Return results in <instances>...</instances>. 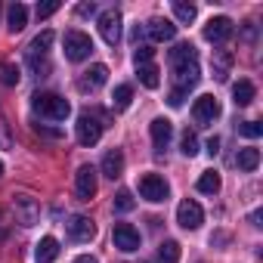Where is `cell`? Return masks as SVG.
<instances>
[{
    "label": "cell",
    "instance_id": "1",
    "mask_svg": "<svg viewBox=\"0 0 263 263\" xmlns=\"http://www.w3.org/2000/svg\"><path fill=\"white\" fill-rule=\"evenodd\" d=\"M167 65L174 71V84L177 90H192L201 78V68H198V53L192 44H177L171 53H167Z\"/></svg>",
    "mask_w": 263,
    "mask_h": 263
},
{
    "label": "cell",
    "instance_id": "2",
    "mask_svg": "<svg viewBox=\"0 0 263 263\" xmlns=\"http://www.w3.org/2000/svg\"><path fill=\"white\" fill-rule=\"evenodd\" d=\"M31 108H34L41 118H50V121H65V118L71 115L68 99H62L59 93H34V96H31Z\"/></svg>",
    "mask_w": 263,
    "mask_h": 263
},
{
    "label": "cell",
    "instance_id": "3",
    "mask_svg": "<svg viewBox=\"0 0 263 263\" xmlns=\"http://www.w3.org/2000/svg\"><path fill=\"white\" fill-rule=\"evenodd\" d=\"M140 195L146 198V201H152V204H161V201H167V195H171V186H167V180L161 177V174H143L140 177Z\"/></svg>",
    "mask_w": 263,
    "mask_h": 263
},
{
    "label": "cell",
    "instance_id": "4",
    "mask_svg": "<svg viewBox=\"0 0 263 263\" xmlns=\"http://www.w3.org/2000/svg\"><path fill=\"white\" fill-rule=\"evenodd\" d=\"M74 134H78V143L81 146H96L99 137H102V121L90 111L78 115V124H74Z\"/></svg>",
    "mask_w": 263,
    "mask_h": 263
},
{
    "label": "cell",
    "instance_id": "5",
    "mask_svg": "<svg viewBox=\"0 0 263 263\" xmlns=\"http://www.w3.org/2000/svg\"><path fill=\"white\" fill-rule=\"evenodd\" d=\"M62 47H65V59H71V62H84L93 53V41L84 31H68L65 41H62Z\"/></svg>",
    "mask_w": 263,
    "mask_h": 263
},
{
    "label": "cell",
    "instance_id": "6",
    "mask_svg": "<svg viewBox=\"0 0 263 263\" xmlns=\"http://www.w3.org/2000/svg\"><path fill=\"white\" fill-rule=\"evenodd\" d=\"M111 238H115V248L124 251V254L140 251V229H137V226H130V223H115Z\"/></svg>",
    "mask_w": 263,
    "mask_h": 263
},
{
    "label": "cell",
    "instance_id": "7",
    "mask_svg": "<svg viewBox=\"0 0 263 263\" xmlns=\"http://www.w3.org/2000/svg\"><path fill=\"white\" fill-rule=\"evenodd\" d=\"M192 118L201 124V127H208V124H214L217 118H220V102L211 96V93H204V96H198L195 99V105H192Z\"/></svg>",
    "mask_w": 263,
    "mask_h": 263
},
{
    "label": "cell",
    "instance_id": "8",
    "mask_svg": "<svg viewBox=\"0 0 263 263\" xmlns=\"http://www.w3.org/2000/svg\"><path fill=\"white\" fill-rule=\"evenodd\" d=\"M99 34L108 47H115L121 41V13L118 10H105L99 13Z\"/></svg>",
    "mask_w": 263,
    "mask_h": 263
},
{
    "label": "cell",
    "instance_id": "9",
    "mask_svg": "<svg viewBox=\"0 0 263 263\" xmlns=\"http://www.w3.org/2000/svg\"><path fill=\"white\" fill-rule=\"evenodd\" d=\"M13 211H16V217H19L22 226H34L41 220V204L31 195H16L13 198Z\"/></svg>",
    "mask_w": 263,
    "mask_h": 263
},
{
    "label": "cell",
    "instance_id": "10",
    "mask_svg": "<svg viewBox=\"0 0 263 263\" xmlns=\"http://www.w3.org/2000/svg\"><path fill=\"white\" fill-rule=\"evenodd\" d=\"M177 223H180L183 229H198V226L204 223V211H201V204L192 201V198L180 201V208H177Z\"/></svg>",
    "mask_w": 263,
    "mask_h": 263
},
{
    "label": "cell",
    "instance_id": "11",
    "mask_svg": "<svg viewBox=\"0 0 263 263\" xmlns=\"http://www.w3.org/2000/svg\"><path fill=\"white\" fill-rule=\"evenodd\" d=\"M96 167H90V164H84V167H78V177H74V189H78V198L81 201H90L93 195H96Z\"/></svg>",
    "mask_w": 263,
    "mask_h": 263
},
{
    "label": "cell",
    "instance_id": "12",
    "mask_svg": "<svg viewBox=\"0 0 263 263\" xmlns=\"http://www.w3.org/2000/svg\"><path fill=\"white\" fill-rule=\"evenodd\" d=\"M65 229H68V238H71V241H93V235H96L93 220L84 217V214H74V217L65 223Z\"/></svg>",
    "mask_w": 263,
    "mask_h": 263
},
{
    "label": "cell",
    "instance_id": "13",
    "mask_svg": "<svg viewBox=\"0 0 263 263\" xmlns=\"http://www.w3.org/2000/svg\"><path fill=\"white\" fill-rule=\"evenodd\" d=\"M232 37V19L229 16H214L208 25H204V41L211 44H223Z\"/></svg>",
    "mask_w": 263,
    "mask_h": 263
},
{
    "label": "cell",
    "instance_id": "14",
    "mask_svg": "<svg viewBox=\"0 0 263 263\" xmlns=\"http://www.w3.org/2000/svg\"><path fill=\"white\" fill-rule=\"evenodd\" d=\"M149 134H152L155 152H164V149L171 146V137H174V124H171L167 118H155V121L149 124Z\"/></svg>",
    "mask_w": 263,
    "mask_h": 263
},
{
    "label": "cell",
    "instance_id": "15",
    "mask_svg": "<svg viewBox=\"0 0 263 263\" xmlns=\"http://www.w3.org/2000/svg\"><path fill=\"white\" fill-rule=\"evenodd\" d=\"M143 31H146L155 44H164V41H174V37H177V25H174L171 19H149Z\"/></svg>",
    "mask_w": 263,
    "mask_h": 263
},
{
    "label": "cell",
    "instance_id": "16",
    "mask_svg": "<svg viewBox=\"0 0 263 263\" xmlns=\"http://www.w3.org/2000/svg\"><path fill=\"white\" fill-rule=\"evenodd\" d=\"M102 174H105L108 180H118V177L124 174V152H121V149H108V152L102 155Z\"/></svg>",
    "mask_w": 263,
    "mask_h": 263
},
{
    "label": "cell",
    "instance_id": "17",
    "mask_svg": "<svg viewBox=\"0 0 263 263\" xmlns=\"http://www.w3.org/2000/svg\"><path fill=\"white\" fill-rule=\"evenodd\" d=\"M25 25H28V7H25V4H13V7L7 10V28H10L13 34H19Z\"/></svg>",
    "mask_w": 263,
    "mask_h": 263
},
{
    "label": "cell",
    "instance_id": "18",
    "mask_svg": "<svg viewBox=\"0 0 263 263\" xmlns=\"http://www.w3.org/2000/svg\"><path fill=\"white\" fill-rule=\"evenodd\" d=\"M34 257H37V263H53V260L59 257V241H56L53 235H44V238L37 241Z\"/></svg>",
    "mask_w": 263,
    "mask_h": 263
},
{
    "label": "cell",
    "instance_id": "19",
    "mask_svg": "<svg viewBox=\"0 0 263 263\" xmlns=\"http://www.w3.org/2000/svg\"><path fill=\"white\" fill-rule=\"evenodd\" d=\"M254 96H257V87H254L251 81L241 78L238 84H232V102H235V105H251Z\"/></svg>",
    "mask_w": 263,
    "mask_h": 263
},
{
    "label": "cell",
    "instance_id": "20",
    "mask_svg": "<svg viewBox=\"0 0 263 263\" xmlns=\"http://www.w3.org/2000/svg\"><path fill=\"white\" fill-rule=\"evenodd\" d=\"M105 81H108V68H105L102 62H96V65H90V71L84 74L81 87H84V90H87V87H93V90H96V87H102Z\"/></svg>",
    "mask_w": 263,
    "mask_h": 263
},
{
    "label": "cell",
    "instance_id": "21",
    "mask_svg": "<svg viewBox=\"0 0 263 263\" xmlns=\"http://www.w3.org/2000/svg\"><path fill=\"white\" fill-rule=\"evenodd\" d=\"M220 186H223V183H220V174H217V171H204V174L198 177V183H195V189H198L201 195H217Z\"/></svg>",
    "mask_w": 263,
    "mask_h": 263
},
{
    "label": "cell",
    "instance_id": "22",
    "mask_svg": "<svg viewBox=\"0 0 263 263\" xmlns=\"http://www.w3.org/2000/svg\"><path fill=\"white\" fill-rule=\"evenodd\" d=\"M53 31H44V34H37L31 44H28V50H25V56H47V50L53 47Z\"/></svg>",
    "mask_w": 263,
    "mask_h": 263
},
{
    "label": "cell",
    "instance_id": "23",
    "mask_svg": "<svg viewBox=\"0 0 263 263\" xmlns=\"http://www.w3.org/2000/svg\"><path fill=\"white\" fill-rule=\"evenodd\" d=\"M235 164L241 167V171H257V164H260V149H254V146H248V149H241L238 155H235Z\"/></svg>",
    "mask_w": 263,
    "mask_h": 263
},
{
    "label": "cell",
    "instance_id": "24",
    "mask_svg": "<svg viewBox=\"0 0 263 263\" xmlns=\"http://www.w3.org/2000/svg\"><path fill=\"white\" fill-rule=\"evenodd\" d=\"M158 74H161V71H158L152 62H149V65H137V78H140V84H143V87H149V90H155V87L161 84V78H158Z\"/></svg>",
    "mask_w": 263,
    "mask_h": 263
},
{
    "label": "cell",
    "instance_id": "25",
    "mask_svg": "<svg viewBox=\"0 0 263 263\" xmlns=\"http://www.w3.org/2000/svg\"><path fill=\"white\" fill-rule=\"evenodd\" d=\"M19 81H22L19 65H13V62H0V84H4V87H16Z\"/></svg>",
    "mask_w": 263,
    "mask_h": 263
},
{
    "label": "cell",
    "instance_id": "26",
    "mask_svg": "<svg viewBox=\"0 0 263 263\" xmlns=\"http://www.w3.org/2000/svg\"><path fill=\"white\" fill-rule=\"evenodd\" d=\"M229 65H232V53H226V50H217V53H214V74H217V81H226V74H229Z\"/></svg>",
    "mask_w": 263,
    "mask_h": 263
},
{
    "label": "cell",
    "instance_id": "27",
    "mask_svg": "<svg viewBox=\"0 0 263 263\" xmlns=\"http://www.w3.org/2000/svg\"><path fill=\"white\" fill-rule=\"evenodd\" d=\"M158 260H161V263H180V245L171 241V238L161 241V245H158Z\"/></svg>",
    "mask_w": 263,
    "mask_h": 263
},
{
    "label": "cell",
    "instance_id": "28",
    "mask_svg": "<svg viewBox=\"0 0 263 263\" xmlns=\"http://www.w3.org/2000/svg\"><path fill=\"white\" fill-rule=\"evenodd\" d=\"M174 16H177V22H183V25H189V22H195V7L192 4H186V0H174Z\"/></svg>",
    "mask_w": 263,
    "mask_h": 263
},
{
    "label": "cell",
    "instance_id": "29",
    "mask_svg": "<svg viewBox=\"0 0 263 263\" xmlns=\"http://www.w3.org/2000/svg\"><path fill=\"white\" fill-rule=\"evenodd\" d=\"M130 99H134V87H130V84H118L115 93H111V105L115 108H127Z\"/></svg>",
    "mask_w": 263,
    "mask_h": 263
},
{
    "label": "cell",
    "instance_id": "30",
    "mask_svg": "<svg viewBox=\"0 0 263 263\" xmlns=\"http://www.w3.org/2000/svg\"><path fill=\"white\" fill-rule=\"evenodd\" d=\"M180 152H183L186 158L198 155V137L192 134V130H183V137H180Z\"/></svg>",
    "mask_w": 263,
    "mask_h": 263
},
{
    "label": "cell",
    "instance_id": "31",
    "mask_svg": "<svg viewBox=\"0 0 263 263\" xmlns=\"http://www.w3.org/2000/svg\"><path fill=\"white\" fill-rule=\"evenodd\" d=\"M137 208V201H134V195H130L127 189H121L118 195H115V211L118 214H127V211H134Z\"/></svg>",
    "mask_w": 263,
    "mask_h": 263
},
{
    "label": "cell",
    "instance_id": "32",
    "mask_svg": "<svg viewBox=\"0 0 263 263\" xmlns=\"http://www.w3.org/2000/svg\"><path fill=\"white\" fill-rule=\"evenodd\" d=\"M238 134L248 137V140H257V137L263 134V127H260L257 121H241V124H238Z\"/></svg>",
    "mask_w": 263,
    "mask_h": 263
},
{
    "label": "cell",
    "instance_id": "33",
    "mask_svg": "<svg viewBox=\"0 0 263 263\" xmlns=\"http://www.w3.org/2000/svg\"><path fill=\"white\" fill-rule=\"evenodd\" d=\"M152 56H155L152 44H140V47H137V53H134V62H137V65H149V62H152Z\"/></svg>",
    "mask_w": 263,
    "mask_h": 263
},
{
    "label": "cell",
    "instance_id": "34",
    "mask_svg": "<svg viewBox=\"0 0 263 263\" xmlns=\"http://www.w3.org/2000/svg\"><path fill=\"white\" fill-rule=\"evenodd\" d=\"M56 10H59V4H56V0H50V4H37V19H50Z\"/></svg>",
    "mask_w": 263,
    "mask_h": 263
},
{
    "label": "cell",
    "instance_id": "35",
    "mask_svg": "<svg viewBox=\"0 0 263 263\" xmlns=\"http://www.w3.org/2000/svg\"><path fill=\"white\" fill-rule=\"evenodd\" d=\"M183 99H186V90H177V87H174V90L167 93V105H174V108H180Z\"/></svg>",
    "mask_w": 263,
    "mask_h": 263
},
{
    "label": "cell",
    "instance_id": "36",
    "mask_svg": "<svg viewBox=\"0 0 263 263\" xmlns=\"http://www.w3.org/2000/svg\"><path fill=\"white\" fill-rule=\"evenodd\" d=\"M0 146H10V134H7V121L0 115Z\"/></svg>",
    "mask_w": 263,
    "mask_h": 263
},
{
    "label": "cell",
    "instance_id": "37",
    "mask_svg": "<svg viewBox=\"0 0 263 263\" xmlns=\"http://www.w3.org/2000/svg\"><path fill=\"white\" fill-rule=\"evenodd\" d=\"M93 13H96L93 4H81V7H78V16H93Z\"/></svg>",
    "mask_w": 263,
    "mask_h": 263
},
{
    "label": "cell",
    "instance_id": "38",
    "mask_svg": "<svg viewBox=\"0 0 263 263\" xmlns=\"http://www.w3.org/2000/svg\"><path fill=\"white\" fill-rule=\"evenodd\" d=\"M217 152H220V140L211 137V140H208V155H217Z\"/></svg>",
    "mask_w": 263,
    "mask_h": 263
},
{
    "label": "cell",
    "instance_id": "39",
    "mask_svg": "<svg viewBox=\"0 0 263 263\" xmlns=\"http://www.w3.org/2000/svg\"><path fill=\"white\" fill-rule=\"evenodd\" d=\"M74 263H99V260H96V257H90V254H81Z\"/></svg>",
    "mask_w": 263,
    "mask_h": 263
},
{
    "label": "cell",
    "instance_id": "40",
    "mask_svg": "<svg viewBox=\"0 0 263 263\" xmlns=\"http://www.w3.org/2000/svg\"><path fill=\"white\" fill-rule=\"evenodd\" d=\"M260 217H263V214H260V211H254V214L248 217V220H251V226H260Z\"/></svg>",
    "mask_w": 263,
    "mask_h": 263
},
{
    "label": "cell",
    "instance_id": "41",
    "mask_svg": "<svg viewBox=\"0 0 263 263\" xmlns=\"http://www.w3.org/2000/svg\"><path fill=\"white\" fill-rule=\"evenodd\" d=\"M0 177H4V161H0Z\"/></svg>",
    "mask_w": 263,
    "mask_h": 263
}]
</instances>
